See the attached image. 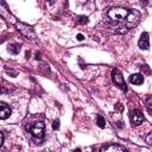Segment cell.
Listing matches in <instances>:
<instances>
[{"mask_svg":"<svg viewBox=\"0 0 152 152\" xmlns=\"http://www.w3.org/2000/svg\"><path fill=\"white\" fill-rule=\"evenodd\" d=\"M140 20V13L137 10L124 7H110L103 12L100 26L109 33H126L133 28Z\"/></svg>","mask_w":152,"mask_h":152,"instance_id":"obj_1","label":"cell"},{"mask_svg":"<svg viewBox=\"0 0 152 152\" xmlns=\"http://www.w3.org/2000/svg\"><path fill=\"white\" fill-rule=\"evenodd\" d=\"M44 124L42 121H38V122H33V124H28L26 126V129L27 132L36 139H42L44 137Z\"/></svg>","mask_w":152,"mask_h":152,"instance_id":"obj_2","label":"cell"},{"mask_svg":"<svg viewBox=\"0 0 152 152\" xmlns=\"http://www.w3.org/2000/svg\"><path fill=\"white\" fill-rule=\"evenodd\" d=\"M112 80H113V82H114L120 89H122L124 91L127 90V86H126V83H125V81H124V77H122L121 72H120L118 69H114V70L112 71Z\"/></svg>","mask_w":152,"mask_h":152,"instance_id":"obj_3","label":"cell"},{"mask_svg":"<svg viewBox=\"0 0 152 152\" xmlns=\"http://www.w3.org/2000/svg\"><path fill=\"white\" fill-rule=\"evenodd\" d=\"M15 27H17V30H18L21 34H24L25 37L31 38V39H34V38H36V34H34L33 28H32L31 26H27V25H25V24H23V23H17V24H15Z\"/></svg>","mask_w":152,"mask_h":152,"instance_id":"obj_4","label":"cell"},{"mask_svg":"<svg viewBox=\"0 0 152 152\" xmlns=\"http://www.w3.org/2000/svg\"><path fill=\"white\" fill-rule=\"evenodd\" d=\"M129 120H131V125L133 127H137L139 125L142 124L144 121V115L140 110L138 109H134V110H131L129 112Z\"/></svg>","mask_w":152,"mask_h":152,"instance_id":"obj_5","label":"cell"},{"mask_svg":"<svg viewBox=\"0 0 152 152\" xmlns=\"http://www.w3.org/2000/svg\"><path fill=\"white\" fill-rule=\"evenodd\" d=\"M138 45L141 50H147L148 46H150V43H148V33L147 32H144L141 36H140V39L138 42Z\"/></svg>","mask_w":152,"mask_h":152,"instance_id":"obj_6","label":"cell"},{"mask_svg":"<svg viewBox=\"0 0 152 152\" xmlns=\"http://www.w3.org/2000/svg\"><path fill=\"white\" fill-rule=\"evenodd\" d=\"M11 113H12V110H11L10 106H7L5 102H1L0 103V118L2 120H5L11 115Z\"/></svg>","mask_w":152,"mask_h":152,"instance_id":"obj_7","label":"cell"},{"mask_svg":"<svg viewBox=\"0 0 152 152\" xmlns=\"http://www.w3.org/2000/svg\"><path fill=\"white\" fill-rule=\"evenodd\" d=\"M108 151H126V148L120 145H107L101 147V152H108Z\"/></svg>","mask_w":152,"mask_h":152,"instance_id":"obj_8","label":"cell"},{"mask_svg":"<svg viewBox=\"0 0 152 152\" xmlns=\"http://www.w3.org/2000/svg\"><path fill=\"white\" fill-rule=\"evenodd\" d=\"M129 82L133 83V84L139 86V84H141L144 82V77H142L141 74H134V75H131L129 76Z\"/></svg>","mask_w":152,"mask_h":152,"instance_id":"obj_9","label":"cell"},{"mask_svg":"<svg viewBox=\"0 0 152 152\" xmlns=\"http://www.w3.org/2000/svg\"><path fill=\"white\" fill-rule=\"evenodd\" d=\"M8 50H10L12 53L17 55V53H19V51H20V44H12Z\"/></svg>","mask_w":152,"mask_h":152,"instance_id":"obj_10","label":"cell"},{"mask_svg":"<svg viewBox=\"0 0 152 152\" xmlns=\"http://www.w3.org/2000/svg\"><path fill=\"white\" fill-rule=\"evenodd\" d=\"M97 126H99L100 128H103V127L106 126V121H104V119H103L101 115L97 116Z\"/></svg>","mask_w":152,"mask_h":152,"instance_id":"obj_11","label":"cell"},{"mask_svg":"<svg viewBox=\"0 0 152 152\" xmlns=\"http://www.w3.org/2000/svg\"><path fill=\"white\" fill-rule=\"evenodd\" d=\"M146 108H147V110L152 114V96L147 97V100H146Z\"/></svg>","mask_w":152,"mask_h":152,"instance_id":"obj_12","label":"cell"},{"mask_svg":"<svg viewBox=\"0 0 152 152\" xmlns=\"http://www.w3.org/2000/svg\"><path fill=\"white\" fill-rule=\"evenodd\" d=\"M76 20L81 24H86L88 21V17H84V15H81V17H76Z\"/></svg>","mask_w":152,"mask_h":152,"instance_id":"obj_13","label":"cell"},{"mask_svg":"<svg viewBox=\"0 0 152 152\" xmlns=\"http://www.w3.org/2000/svg\"><path fill=\"white\" fill-rule=\"evenodd\" d=\"M146 142H147L148 145H152V132L147 134V137H146Z\"/></svg>","mask_w":152,"mask_h":152,"instance_id":"obj_14","label":"cell"},{"mask_svg":"<svg viewBox=\"0 0 152 152\" xmlns=\"http://www.w3.org/2000/svg\"><path fill=\"white\" fill-rule=\"evenodd\" d=\"M52 128H53V129H58V128H59V121H58V120L53 121V124H52Z\"/></svg>","mask_w":152,"mask_h":152,"instance_id":"obj_15","label":"cell"},{"mask_svg":"<svg viewBox=\"0 0 152 152\" xmlns=\"http://www.w3.org/2000/svg\"><path fill=\"white\" fill-rule=\"evenodd\" d=\"M77 39H78V40H83V36H82L81 33H78V34H77Z\"/></svg>","mask_w":152,"mask_h":152,"instance_id":"obj_16","label":"cell"},{"mask_svg":"<svg viewBox=\"0 0 152 152\" xmlns=\"http://www.w3.org/2000/svg\"><path fill=\"white\" fill-rule=\"evenodd\" d=\"M4 140H5V138H4V133H1V142H0V146L4 144Z\"/></svg>","mask_w":152,"mask_h":152,"instance_id":"obj_17","label":"cell"},{"mask_svg":"<svg viewBox=\"0 0 152 152\" xmlns=\"http://www.w3.org/2000/svg\"><path fill=\"white\" fill-rule=\"evenodd\" d=\"M116 107H118V109H120V110H121V109H122V107H121V106H120V103H118V106H116Z\"/></svg>","mask_w":152,"mask_h":152,"instance_id":"obj_18","label":"cell"},{"mask_svg":"<svg viewBox=\"0 0 152 152\" xmlns=\"http://www.w3.org/2000/svg\"><path fill=\"white\" fill-rule=\"evenodd\" d=\"M53 2H55V0H49V4H50V5H52Z\"/></svg>","mask_w":152,"mask_h":152,"instance_id":"obj_19","label":"cell"}]
</instances>
